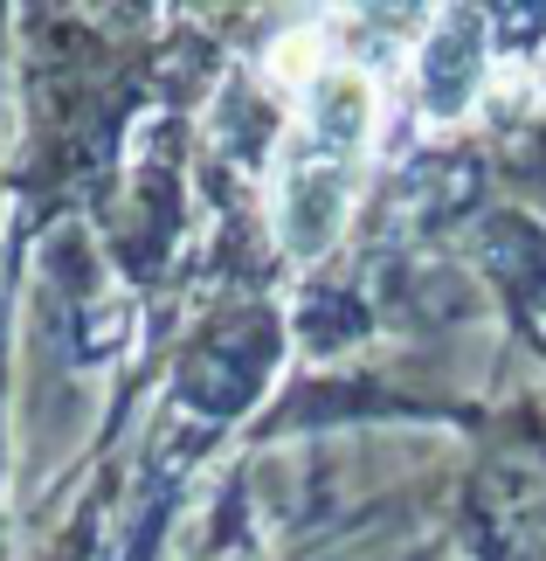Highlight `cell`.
<instances>
[{"label": "cell", "mask_w": 546, "mask_h": 561, "mask_svg": "<svg viewBox=\"0 0 546 561\" xmlns=\"http://www.w3.org/2000/svg\"><path fill=\"white\" fill-rule=\"evenodd\" d=\"M374 83L360 70H325L312 91H298V125L277 146V181H270V222L277 243L312 264L339 243L346 215H353V187L374 146Z\"/></svg>", "instance_id": "cell-1"}, {"label": "cell", "mask_w": 546, "mask_h": 561, "mask_svg": "<svg viewBox=\"0 0 546 561\" xmlns=\"http://www.w3.org/2000/svg\"><path fill=\"white\" fill-rule=\"evenodd\" d=\"M477 91H485V28H477V14L435 21L422 56H415V104H422V118L429 125L464 118Z\"/></svg>", "instance_id": "cell-2"}]
</instances>
